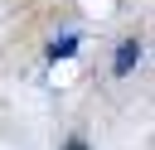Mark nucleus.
I'll use <instances>...</instances> for the list:
<instances>
[{
  "mask_svg": "<svg viewBox=\"0 0 155 150\" xmlns=\"http://www.w3.org/2000/svg\"><path fill=\"white\" fill-rule=\"evenodd\" d=\"M136 58H140V48H136V44H126V48H121V58H116V68H121V73H126V68H131V63H136Z\"/></svg>",
  "mask_w": 155,
  "mask_h": 150,
  "instance_id": "f257e3e1",
  "label": "nucleus"
},
{
  "mask_svg": "<svg viewBox=\"0 0 155 150\" xmlns=\"http://www.w3.org/2000/svg\"><path fill=\"white\" fill-rule=\"evenodd\" d=\"M68 150H82V145H78V140H73V145H68Z\"/></svg>",
  "mask_w": 155,
  "mask_h": 150,
  "instance_id": "f03ea898",
  "label": "nucleus"
}]
</instances>
